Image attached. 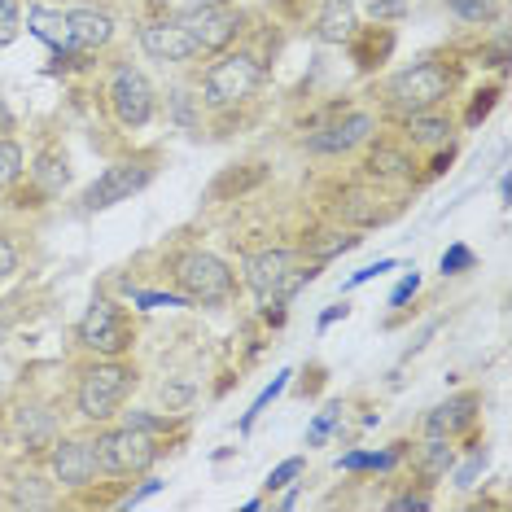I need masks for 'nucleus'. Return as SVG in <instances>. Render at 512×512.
I'll return each mask as SVG.
<instances>
[{
	"mask_svg": "<svg viewBox=\"0 0 512 512\" xmlns=\"http://www.w3.org/2000/svg\"><path fill=\"white\" fill-rule=\"evenodd\" d=\"M158 5H162V14H171V18H193V14H202V9L224 5V0H158Z\"/></svg>",
	"mask_w": 512,
	"mask_h": 512,
	"instance_id": "nucleus-30",
	"label": "nucleus"
},
{
	"mask_svg": "<svg viewBox=\"0 0 512 512\" xmlns=\"http://www.w3.org/2000/svg\"><path fill=\"white\" fill-rule=\"evenodd\" d=\"M355 246H359L355 232H320V237L311 241V259L324 263V259H333V254H346V250H355Z\"/></svg>",
	"mask_w": 512,
	"mask_h": 512,
	"instance_id": "nucleus-22",
	"label": "nucleus"
},
{
	"mask_svg": "<svg viewBox=\"0 0 512 512\" xmlns=\"http://www.w3.org/2000/svg\"><path fill=\"white\" fill-rule=\"evenodd\" d=\"M141 49L154 57V62H189V57H197L193 36L184 31V22H176V18L145 22V27H141Z\"/></svg>",
	"mask_w": 512,
	"mask_h": 512,
	"instance_id": "nucleus-10",
	"label": "nucleus"
},
{
	"mask_svg": "<svg viewBox=\"0 0 512 512\" xmlns=\"http://www.w3.org/2000/svg\"><path fill=\"white\" fill-rule=\"evenodd\" d=\"M14 429H18V434L27 438V442H44V438H49V429H53V421L40 412V407H22L18 421H14Z\"/></svg>",
	"mask_w": 512,
	"mask_h": 512,
	"instance_id": "nucleus-24",
	"label": "nucleus"
},
{
	"mask_svg": "<svg viewBox=\"0 0 512 512\" xmlns=\"http://www.w3.org/2000/svg\"><path fill=\"white\" fill-rule=\"evenodd\" d=\"M456 464V451H451V438H442V434H429L425 438V447H421V469L429 477H442Z\"/></svg>",
	"mask_w": 512,
	"mask_h": 512,
	"instance_id": "nucleus-21",
	"label": "nucleus"
},
{
	"mask_svg": "<svg viewBox=\"0 0 512 512\" xmlns=\"http://www.w3.org/2000/svg\"><path fill=\"white\" fill-rule=\"evenodd\" d=\"M176 281L189 302H228L232 298V272L224 259L206 250H189L176 263Z\"/></svg>",
	"mask_w": 512,
	"mask_h": 512,
	"instance_id": "nucleus-5",
	"label": "nucleus"
},
{
	"mask_svg": "<svg viewBox=\"0 0 512 512\" xmlns=\"http://www.w3.org/2000/svg\"><path fill=\"white\" fill-rule=\"evenodd\" d=\"M27 31H31V36H40V40L49 44V49H57V53H75L71 22H66V14H57V9L31 5V9H27Z\"/></svg>",
	"mask_w": 512,
	"mask_h": 512,
	"instance_id": "nucleus-16",
	"label": "nucleus"
},
{
	"mask_svg": "<svg viewBox=\"0 0 512 512\" xmlns=\"http://www.w3.org/2000/svg\"><path fill=\"white\" fill-rule=\"evenodd\" d=\"M289 267H294V254L289 250H259L246 259V285L259 294L263 307H272L276 289H281V281L289 276Z\"/></svg>",
	"mask_w": 512,
	"mask_h": 512,
	"instance_id": "nucleus-11",
	"label": "nucleus"
},
{
	"mask_svg": "<svg viewBox=\"0 0 512 512\" xmlns=\"http://www.w3.org/2000/svg\"><path fill=\"white\" fill-rule=\"evenodd\" d=\"M123 425L145 429V434H158V429H167L171 421H167V416H149V412H127V416H123Z\"/></svg>",
	"mask_w": 512,
	"mask_h": 512,
	"instance_id": "nucleus-34",
	"label": "nucleus"
},
{
	"mask_svg": "<svg viewBox=\"0 0 512 512\" xmlns=\"http://www.w3.org/2000/svg\"><path fill=\"white\" fill-rule=\"evenodd\" d=\"M162 394H167L171 403H184V399H189V394H193V386H171V390L162 386Z\"/></svg>",
	"mask_w": 512,
	"mask_h": 512,
	"instance_id": "nucleus-44",
	"label": "nucleus"
},
{
	"mask_svg": "<svg viewBox=\"0 0 512 512\" xmlns=\"http://www.w3.org/2000/svg\"><path fill=\"white\" fill-rule=\"evenodd\" d=\"M477 473H486V456H482V451H477V456H469V464H460V469H456V486H460V491L477 486Z\"/></svg>",
	"mask_w": 512,
	"mask_h": 512,
	"instance_id": "nucleus-32",
	"label": "nucleus"
},
{
	"mask_svg": "<svg viewBox=\"0 0 512 512\" xmlns=\"http://www.w3.org/2000/svg\"><path fill=\"white\" fill-rule=\"evenodd\" d=\"M368 136H372V114L355 110V114H346L342 123H333V127H324V132L311 136L307 149L311 154H346V149L364 145Z\"/></svg>",
	"mask_w": 512,
	"mask_h": 512,
	"instance_id": "nucleus-13",
	"label": "nucleus"
},
{
	"mask_svg": "<svg viewBox=\"0 0 512 512\" xmlns=\"http://www.w3.org/2000/svg\"><path fill=\"white\" fill-rule=\"evenodd\" d=\"M403 123H407V136H412L416 145H442L451 136V123L442 119V114H429V110L403 114Z\"/></svg>",
	"mask_w": 512,
	"mask_h": 512,
	"instance_id": "nucleus-20",
	"label": "nucleus"
},
{
	"mask_svg": "<svg viewBox=\"0 0 512 512\" xmlns=\"http://www.w3.org/2000/svg\"><path fill=\"white\" fill-rule=\"evenodd\" d=\"M110 110L123 127H145L154 119V88L136 66H114L110 75Z\"/></svg>",
	"mask_w": 512,
	"mask_h": 512,
	"instance_id": "nucleus-7",
	"label": "nucleus"
},
{
	"mask_svg": "<svg viewBox=\"0 0 512 512\" xmlns=\"http://www.w3.org/2000/svg\"><path fill=\"white\" fill-rule=\"evenodd\" d=\"M154 491H162V482H158V477H145V482H141V486H136L132 495L123 499V508H136V504H141V499H149Z\"/></svg>",
	"mask_w": 512,
	"mask_h": 512,
	"instance_id": "nucleus-40",
	"label": "nucleus"
},
{
	"mask_svg": "<svg viewBox=\"0 0 512 512\" xmlns=\"http://www.w3.org/2000/svg\"><path fill=\"white\" fill-rule=\"evenodd\" d=\"M316 36L324 44H346L355 36V0H324L316 18Z\"/></svg>",
	"mask_w": 512,
	"mask_h": 512,
	"instance_id": "nucleus-17",
	"label": "nucleus"
},
{
	"mask_svg": "<svg viewBox=\"0 0 512 512\" xmlns=\"http://www.w3.org/2000/svg\"><path fill=\"white\" fill-rule=\"evenodd\" d=\"M136 372L127 364H97L92 372H84V381H79V416L84 421H110L114 412H119V403L127 399V390H132Z\"/></svg>",
	"mask_w": 512,
	"mask_h": 512,
	"instance_id": "nucleus-3",
	"label": "nucleus"
},
{
	"mask_svg": "<svg viewBox=\"0 0 512 512\" xmlns=\"http://www.w3.org/2000/svg\"><path fill=\"white\" fill-rule=\"evenodd\" d=\"M390 508H394V512H425L429 499H425V495H403V499H394Z\"/></svg>",
	"mask_w": 512,
	"mask_h": 512,
	"instance_id": "nucleus-42",
	"label": "nucleus"
},
{
	"mask_svg": "<svg viewBox=\"0 0 512 512\" xmlns=\"http://www.w3.org/2000/svg\"><path fill=\"white\" fill-rule=\"evenodd\" d=\"M285 386H289V372H281V377H276V381H272V386H267V390L259 394V399H254V407H250V416H246V425H250V421H254V416H259V412H263V407H267V403H272V399H276V394H281Z\"/></svg>",
	"mask_w": 512,
	"mask_h": 512,
	"instance_id": "nucleus-36",
	"label": "nucleus"
},
{
	"mask_svg": "<svg viewBox=\"0 0 512 512\" xmlns=\"http://www.w3.org/2000/svg\"><path fill=\"white\" fill-rule=\"evenodd\" d=\"M176 22H184V31L193 36L197 53L228 49V44L237 40V31H241V14H237V9H224V5L202 9V14H193V18H176Z\"/></svg>",
	"mask_w": 512,
	"mask_h": 512,
	"instance_id": "nucleus-9",
	"label": "nucleus"
},
{
	"mask_svg": "<svg viewBox=\"0 0 512 512\" xmlns=\"http://www.w3.org/2000/svg\"><path fill=\"white\" fill-rule=\"evenodd\" d=\"M416 289H421V276H416V272H412V276H403V281H399V289H394V294H390V307H403V302L412 298Z\"/></svg>",
	"mask_w": 512,
	"mask_h": 512,
	"instance_id": "nucleus-39",
	"label": "nucleus"
},
{
	"mask_svg": "<svg viewBox=\"0 0 512 512\" xmlns=\"http://www.w3.org/2000/svg\"><path fill=\"white\" fill-rule=\"evenodd\" d=\"M18 36V5L14 0H0V44H9Z\"/></svg>",
	"mask_w": 512,
	"mask_h": 512,
	"instance_id": "nucleus-33",
	"label": "nucleus"
},
{
	"mask_svg": "<svg viewBox=\"0 0 512 512\" xmlns=\"http://www.w3.org/2000/svg\"><path fill=\"white\" fill-rule=\"evenodd\" d=\"M14 267H18V250L9 246V241H0V281H5V276L14 272Z\"/></svg>",
	"mask_w": 512,
	"mask_h": 512,
	"instance_id": "nucleus-43",
	"label": "nucleus"
},
{
	"mask_svg": "<svg viewBox=\"0 0 512 512\" xmlns=\"http://www.w3.org/2000/svg\"><path fill=\"white\" fill-rule=\"evenodd\" d=\"M79 342H84L88 351L114 359V355H123L127 346H132V329H127L123 311L114 307L110 298H97L84 311V320H79Z\"/></svg>",
	"mask_w": 512,
	"mask_h": 512,
	"instance_id": "nucleus-6",
	"label": "nucleus"
},
{
	"mask_svg": "<svg viewBox=\"0 0 512 512\" xmlns=\"http://www.w3.org/2000/svg\"><path fill=\"white\" fill-rule=\"evenodd\" d=\"M337 412H342V407H324V412L316 416V425H311V434H307L311 447H320V442H324V434H329L333 421H337Z\"/></svg>",
	"mask_w": 512,
	"mask_h": 512,
	"instance_id": "nucleus-35",
	"label": "nucleus"
},
{
	"mask_svg": "<svg viewBox=\"0 0 512 512\" xmlns=\"http://www.w3.org/2000/svg\"><path fill=\"white\" fill-rule=\"evenodd\" d=\"M36 176L44 184V193H62V184H66V158L57 162V158H44L40 167H36Z\"/></svg>",
	"mask_w": 512,
	"mask_h": 512,
	"instance_id": "nucleus-29",
	"label": "nucleus"
},
{
	"mask_svg": "<svg viewBox=\"0 0 512 512\" xmlns=\"http://www.w3.org/2000/svg\"><path fill=\"white\" fill-rule=\"evenodd\" d=\"M14 504L18 508H49L53 504V491L40 482V477H22V486L14 491Z\"/></svg>",
	"mask_w": 512,
	"mask_h": 512,
	"instance_id": "nucleus-26",
	"label": "nucleus"
},
{
	"mask_svg": "<svg viewBox=\"0 0 512 512\" xmlns=\"http://www.w3.org/2000/svg\"><path fill=\"white\" fill-rule=\"evenodd\" d=\"M447 9L460 22H491V18H499V0H447Z\"/></svg>",
	"mask_w": 512,
	"mask_h": 512,
	"instance_id": "nucleus-23",
	"label": "nucleus"
},
{
	"mask_svg": "<svg viewBox=\"0 0 512 512\" xmlns=\"http://www.w3.org/2000/svg\"><path fill=\"white\" fill-rule=\"evenodd\" d=\"M298 473H302V456H289L285 464H276V469L267 473V486H272V491H281V486H289Z\"/></svg>",
	"mask_w": 512,
	"mask_h": 512,
	"instance_id": "nucleus-31",
	"label": "nucleus"
},
{
	"mask_svg": "<svg viewBox=\"0 0 512 512\" xmlns=\"http://www.w3.org/2000/svg\"><path fill=\"white\" fill-rule=\"evenodd\" d=\"M477 416V394H456V399L438 403L434 412L425 416V434H442V438H456L460 429H469Z\"/></svg>",
	"mask_w": 512,
	"mask_h": 512,
	"instance_id": "nucleus-15",
	"label": "nucleus"
},
{
	"mask_svg": "<svg viewBox=\"0 0 512 512\" xmlns=\"http://www.w3.org/2000/svg\"><path fill=\"white\" fill-rule=\"evenodd\" d=\"M381 272H394V259H381V263L364 267V272H355V276H351V285H364V281H372V276H381Z\"/></svg>",
	"mask_w": 512,
	"mask_h": 512,
	"instance_id": "nucleus-41",
	"label": "nucleus"
},
{
	"mask_svg": "<svg viewBox=\"0 0 512 512\" xmlns=\"http://www.w3.org/2000/svg\"><path fill=\"white\" fill-rule=\"evenodd\" d=\"M394 460H399V451H381V456L351 451V456H342V469H394Z\"/></svg>",
	"mask_w": 512,
	"mask_h": 512,
	"instance_id": "nucleus-28",
	"label": "nucleus"
},
{
	"mask_svg": "<svg viewBox=\"0 0 512 512\" xmlns=\"http://www.w3.org/2000/svg\"><path fill=\"white\" fill-rule=\"evenodd\" d=\"M337 316H346V307H333V311H324V316H320V324H333Z\"/></svg>",
	"mask_w": 512,
	"mask_h": 512,
	"instance_id": "nucleus-46",
	"label": "nucleus"
},
{
	"mask_svg": "<svg viewBox=\"0 0 512 512\" xmlns=\"http://www.w3.org/2000/svg\"><path fill=\"white\" fill-rule=\"evenodd\" d=\"M469 263H473V254L464 246H451L447 254H442V272H460V267H469Z\"/></svg>",
	"mask_w": 512,
	"mask_h": 512,
	"instance_id": "nucleus-38",
	"label": "nucleus"
},
{
	"mask_svg": "<svg viewBox=\"0 0 512 512\" xmlns=\"http://www.w3.org/2000/svg\"><path fill=\"white\" fill-rule=\"evenodd\" d=\"M0 342H5V324H0Z\"/></svg>",
	"mask_w": 512,
	"mask_h": 512,
	"instance_id": "nucleus-47",
	"label": "nucleus"
},
{
	"mask_svg": "<svg viewBox=\"0 0 512 512\" xmlns=\"http://www.w3.org/2000/svg\"><path fill=\"white\" fill-rule=\"evenodd\" d=\"M316 276H320V272H316V267H298V263H294V267H289V276H285V281H281V289H276L272 307H285V302H289V298H294V294H298V289H302V285H311V281H316ZM272 307H267V311H272Z\"/></svg>",
	"mask_w": 512,
	"mask_h": 512,
	"instance_id": "nucleus-25",
	"label": "nucleus"
},
{
	"mask_svg": "<svg viewBox=\"0 0 512 512\" xmlns=\"http://www.w3.org/2000/svg\"><path fill=\"white\" fill-rule=\"evenodd\" d=\"M337 215L351 219V224H359V228H377V224H386L390 219V211L381 206V197H372L364 189H346L342 202H337Z\"/></svg>",
	"mask_w": 512,
	"mask_h": 512,
	"instance_id": "nucleus-18",
	"label": "nucleus"
},
{
	"mask_svg": "<svg viewBox=\"0 0 512 512\" xmlns=\"http://www.w3.org/2000/svg\"><path fill=\"white\" fill-rule=\"evenodd\" d=\"M66 22H71L75 53H97V49H106V44L114 40V18L97 14V9H71Z\"/></svg>",
	"mask_w": 512,
	"mask_h": 512,
	"instance_id": "nucleus-14",
	"label": "nucleus"
},
{
	"mask_svg": "<svg viewBox=\"0 0 512 512\" xmlns=\"http://www.w3.org/2000/svg\"><path fill=\"white\" fill-rule=\"evenodd\" d=\"M53 473L62 486H88L97 477V451H92V442L62 438L53 447Z\"/></svg>",
	"mask_w": 512,
	"mask_h": 512,
	"instance_id": "nucleus-12",
	"label": "nucleus"
},
{
	"mask_svg": "<svg viewBox=\"0 0 512 512\" xmlns=\"http://www.w3.org/2000/svg\"><path fill=\"white\" fill-rule=\"evenodd\" d=\"M9 127H14V114H9V106H5V101H0V136H5Z\"/></svg>",
	"mask_w": 512,
	"mask_h": 512,
	"instance_id": "nucleus-45",
	"label": "nucleus"
},
{
	"mask_svg": "<svg viewBox=\"0 0 512 512\" xmlns=\"http://www.w3.org/2000/svg\"><path fill=\"white\" fill-rule=\"evenodd\" d=\"M92 451H97V469H106V473H145L158 460L154 434L132 429V425L106 429V434L92 442Z\"/></svg>",
	"mask_w": 512,
	"mask_h": 512,
	"instance_id": "nucleus-4",
	"label": "nucleus"
},
{
	"mask_svg": "<svg viewBox=\"0 0 512 512\" xmlns=\"http://www.w3.org/2000/svg\"><path fill=\"white\" fill-rule=\"evenodd\" d=\"M368 176H377V180H407V176H412V158H407L403 149H394V145H377L368 154Z\"/></svg>",
	"mask_w": 512,
	"mask_h": 512,
	"instance_id": "nucleus-19",
	"label": "nucleus"
},
{
	"mask_svg": "<svg viewBox=\"0 0 512 512\" xmlns=\"http://www.w3.org/2000/svg\"><path fill=\"white\" fill-rule=\"evenodd\" d=\"M403 9H407V0H372V5H368V14L381 22V18H399Z\"/></svg>",
	"mask_w": 512,
	"mask_h": 512,
	"instance_id": "nucleus-37",
	"label": "nucleus"
},
{
	"mask_svg": "<svg viewBox=\"0 0 512 512\" xmlns=\"http://www.w3.org/2000/svg\"><path fill=\"white\" fill-rule=\"evenodd\" d=\"M145 184H149V167H145V162H114V167H106L84 189V206H88V211H106V206H119L132 193H141Z\"/></svg>",
	"mask_w": 512,
	"mask_h": 512,
	"instance_id": "nucleus-8",
	"label": "nucleus"
},
{
	"mask_svg": "<svg viewBox=\"0 0 512 512\" xmlns=\"http://www.w3.org/2000/svg\"><path fill=\"white\" fill-rule=\"evenodd\" d=\"M451 84H456V79H451V71L442 62H416L386 84V101H390V110H399V114L434 110L451 92Z\"/></svg>",
	"mask_w": 512,
	"mask_h": 512,
	"instance_id": "nucleus-1",
	"label": "nucleus"
},
{
	"mask_svg": "<svg viewBox=\"0 0 512 512\" xmlns=\"http://www.w3.org/2000/svg\"><path fill=\"white\" fill-rule=\"evenodd\" d=\"M18 176H22V149L0 136V189H9Z\"/></svg>",
	"mask_w": 512,
	"mask_h": 512,
	"instance_id": "nucleus-27",
	"label": "nucleus"
},
{
	"mask_svg": "<svg viewBox=\"0 0 512 512\" xmlns=\"http://www.w3.org/2000/svg\"><path fill=\"white\" fill-rule=\"evenodd\" d=\"M259 79H263V71H259V62H254L250 53H228V57H219L211 71H206L202 101L206 106H215V110L241 106V101L259 88Z\"/></svg>",
	"mask_w": 512,
	"mask_h": 512,
	"instance_id": "nucleus-2",
	"label": "nucleus"
}]
</instances>
